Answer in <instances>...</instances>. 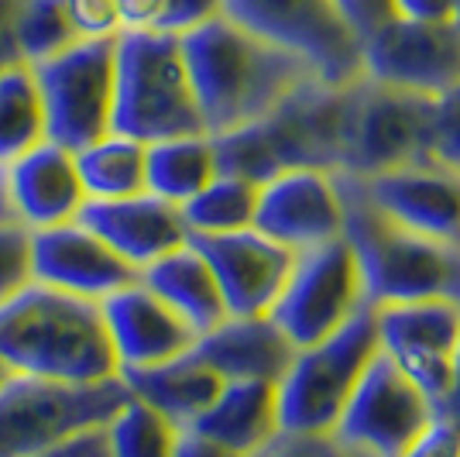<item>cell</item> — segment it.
<instances>
[{"label":"cell","instance_id":"cell-1","mask_svg":"<svg viewBox=\"0 0 460 457\" xmlns=\"http://www.w3.org/2000/svg\"><path fill=\"white\" fill-rule=\"evenodd\" d=\"M179 41L207 134H227L254 124L296 86L316 79L303 58L258 39L227 14L179 35Z\"/></svg>","mask_w":460,"mask_h":457},{"label":"cell","instance_id":"cell-2","mask_svg":"<svg viewBox=\"0 0 460 457\" xmlns=\"http://www.w3.org/2000/svg\"><path fill=\"white\" fill-rule=\"evenodd\" d=\"M354 86L358 79L344 86L306 79L261 121L227 134H210L220 172L258 186L286 169L341 172Z\"/></svg>","mask_w":460,"mask_h":457},{"label":"cell","instance_id":"cell-3","mask_svg":"<svg viewBox=\"0 0 460 457\" xmlns=\"http://www.w3.org/2000/svg\"><path fill=\"white\" fill-rule=\"evenodd\" d=\"M0 362L14 375L73 385L120 375L100 303L39 282L0 306Z\"/></svg>","mask_w":460,"mask_h":457},{"label":"cell","instance_id":"cell-4","mask_svg":"<svg viewBox=\"0 0 460 457\" xmlns=\"http://www.w3.org/2000/svg\"><path fill=\"white\" fill-rule=\"evenodd\" d=\"M344 237L358 255L367 306L405 300H450L460 306V245H440L402 230L371 207L361 183L337 172Z\"/></svg>","mask_w":460,"mask_h":457},{"label":"cell","instance_id":"cell-5","mask_svg":"<svg viewBox=\"0 0 460 457\" xmlns=\"http://www.w3.org/2000/svg\"><path fill=\"white\" fill-rule=\"evenodd\" d=\"M114 131L145 145L182 134H207L179 35H117Z\"/></svg>","mask_w":460,"mask_h":457},{"label":"cell","instance_id":"cell-6","mask_svg":"<svg viewBox=\"0 0 460 457\" xmlns=\"http://www.w3.org/2000/svg\"><path fill=\"white\" fill-rule=\"evenodd\" d=\"M382 351L375 309H358L341 330L323 341L296 347L286 375L279 379V423L282 430L326 434L337 426L350 392L371 358Z\"/></svg>","mask_w":460,"mask_h":457},{"label":"cell","instance_id":"cell-7","mask_svg":"<svg viewBox=\"0 0 460 457\" xmlns=\"http://www.w3.org/2000/svg\"><path fill=\"white\" fill-rule=\"evenodd\" d=\"M131 389L117 375L96 385L11 375L0 385V457H35L83 426L107 423Z\"/></svg>","mask_w":460,"mask_h":457},{"label":"cell","instance_id":"cell-8","mask_svg":"<svg viewBox=\"0 0 460 457\" xmlns=\"http://www.w3.org/2000/svg\"><path fill=\"white\" fill-rule=\"evenodd\" d=\"M35 69L49 141L69 152L114 131L117 39H83Z\"/></svg>","mask_w":460,"mask_h":457},{"label":"cell","instance_id":"cell-9","mask_svg":"<svg viewBox=\"0 0 460 457\" xmlns=\"http://www.w3.org/2000/svg\"><path fill=\"white\" fill-rule=\"evenodd\" d=\"M224 14L303 58L323 83L344 86L361 79V39L337 0H224Z\"/></svg>","mask_w":460,"mask_h":457},{"label":"cell","instance_id":"cell-10","mask_svg":"<svg viewBox=\"0 0 460 457\" xmlns=\"http://www.w3.org/2000/svg\"><path fill=\"white\" fill-rule=\"evenodd\" d=\"M365 306V279L358 255L341 234L323 245L296 251L292 272L269 317L292 341V347H309L341 330Z\"/></svg>","mask_w":460,"mask_h":457},{"label":"cell","instance_id":"cell-11","mask_svg":"<svg viewBox=\"0 0 460 457\" xmlns=\"http://www.w3.org/2000/svg\"><path fill=\"white\" fill-rule=\"evenodd\" d=\"M429 121L433 100L361 76L354 86L341 172L367 179L412 162H429Z\"/></svg>","mask_w":460,"mask_h":457},{"label":"cell","instance_id":"cell-12","mask_svg":"<svg viewBox=\"0 0 460 457\" xmlns=\"http://www.w3.org/2000/svg\"><path fill=\"white\" fill-rule=\"evenodd\" d=\"M437 419V406L378 351L350 392L333 434L365 457H405Z\"/></svg>","mask_w":460,"mask_h":457},{"label":"cell","instance_id":"cell-13","mask_svg":"<svg viewBox=\"0 0 460 457\" xmlns=\"http://www.w3.org/2000/svg\"><path fill=\"white\" fill-rule=\"evenodd\" d=\"M361 76L426 100L457 90L460 24L409 18L385 21L361 39Z\"/></svg>","mask_w":460,"mask_h":457},{"label":"cell","instance_id":"cell-14","mask_svg":"<svg viewBox=\"0 0 460 457\" xmlns=\"http://www.w3.org/2000/svg\"><path fill=\"white\" fill-rule=\"evenodd\" d=\"M190 245L207 258L227 317H269L296 262V251L254 228L192 234Z\"/></svg>","mask_w":460,"mask_h":457},{"label":"cell","instance_id":"cell-15","mask_svg":"<svg viewBox=\"0 0 460 457\" xmlns=\"http://www.w3.org/2000/svg\"><path fill=\"white\" fill-rule=\"evenodd\" d=\"M254 230L306 251L344 234V200L337 186V172L323 169H286L258 186Z\"/></svg>","mask_w":460,"mask_h":457},{"label":"cell","instance_id":"cell-16","mask_svg":"<svg viewBox=\"0 0 460 457\" xmlns=\"http://www.w3.org/2000/svg\"><path fill=\"white\" fill-rule=\"evenodd\" d=\"M358 183L371 207L392 224L440 245H460V172L437 162H412Z\"/></svg>","mask_w":460,"mask_h":457},{"label":"cell","instance_id":"cell-17","mask_svg":"<svg viewBox=\"0 0 460 457\" xmlns=\"http://www.w3.org/2000/svg\"><path fill=\"white\" fill-rule=\"evenodd\" d=\"M31 275L39 286L96 303L141 279L137 268L128 265L107 241H100L79 220L31 234Z\"/></svg>","mask_w":460,"mask_h":457},{"label":"cell","instance_id":"cell-18","mask_svg":"<svg viewBox=\"0 0 460 457\" xmlns=\"http://www.w3.org/2000/svg\"><path fill=\"white\" fill-rule=\"evenodd\" d=\"M76 220L93 230L100 241H107L137 272L190 245L182 210L155 193H137L124 200H86Z\"/></svg>","mask_w":460,"mask_h":457},{"label":"cell","instance_id":"cell-19","mask_svg":"<svg viewBox=\"0 0 460 457\" xmlns=\"http://www.w3.org/2000/svg\"><path fill=\"white\" fill-rule=\"evenodd\" d=\"M100 309L120 372L172 362L196 344L190 324L169 303H162L141 279L100 300Z\"/></svg>","mask_w":460,"mask_h":457},{"label":"cell","instance_id":"cell-20","mask_svg":"<svg viewBox=\"0 0 460 457\" xmlns=\"http://www.w3.org/2000/svg\"><path fill=\"white\" fill-rule=\"evenodd\" d=\"M7 210L31 230L58 228L76 220L86 190L76 169V152L56 141H41L31 152L4 166Z\"/></svg>","mask_w":460,"mask_h":457},{"label":"cell","instance_id":"cell-21","mask_svg":"<svg viewBox=\"0 0 460 457\" xmlns=\"http://www.w3.org/2000/svg\"><path fill=\"white\" fill-rule=\"evenodd\" d=\"M192 354L203 358L224 381L230 379H265L279 381L286 375L296 347L275 327L271 317H227L199 334Z\"/></svg>","mask_w":460,"mask_h":457},{"label":"cell","instance_id":"cell-22","mask_svg":"<svg viewBox=\"0 0 460 457\" xmlns=\"http://www.w3.org/2000/svg\"><path fill=\"white\" fill-rule=\"evenodd\" d=\"M199 434L220 440L224 447L251 457L265 447L279 430V381L230 379L207 406V413L192 423Z\"/></svg>","mask_w":460,"mask_h":457},{"label":"cell","instance_id":"cell-23","mask_svg":"<svg viewBox=\"0 0 460 457\" xmlns=\"http://www.w3.org/2000/svg\"><path fill=\"white\" fill-rule=\"evenodd\" d=\"M120 379L131 389V396L155 406L162 417L172 419L175 426H192L217 399V392L224 389V379L203 358H196L192 347L172 362L120 372Z\"/></svg>","mask_w":460,"mask_h":457},{"label":"cell","instance_id":"cell-24","mask_svg":"<svg viewBox=\"0 0 460 457\" xmlns=\"http://www.w3.org/2000/svg\"><path fill=\"white\" fill-rule=\"evenodd\" d=\"M141 282L152 289L162 303H169L190 324V330L199 337L220 320H227V306L220 296V286L213 279L210 265L192 245L175 248L172 255L158 258L155 265L141 268Z\"/></svg>","mask_w":460,"mask_h":457},{"label":"cell","instance_id":"cell-25","mask_svg":"<svg viewBox=\"0 0 460 457\" xmlns=\"http://www.w3.org/2000/svg\"><path fill=\"white\" fill-rule=\"evenodd\" d=\"M382 351H443L457 354L460 306L450 300H405L375 306Z\"/></svg>","mask_w":460,"mask_h":457},{"label":"cell","instance_id":"cell-26","mask_svg":"<svg viewBox=\"0 0 460 457\" xmlns=\"http://www.w3.org/2000/svg\"><path fill=\"white\" fill-rule=\"evenodd\" d=\"M217 175H220V166H217L210 134H182V138H165L148 145V162H145L148 193L169 200L175 207L192 200Z\"/></svg>","mask_w":460,"mask_h":457},{"label":"cell","instance_id":"cell-27","mask_svg":"<svg viewBox=\"0 0 460 457\" xmlns=\"http://www.w3.org/2000/svg\"><path fill=\"white\" fill-rule=\"evenodd\" d=\"M148 145L128 134L107 131L76 152V169L83 179L86 200H124L148 193L145 183Z\"/></svg>","mask_w":460,"mask_h":457},{"label":"cell","instance_id":"cell-28","mask_svg":"<svg viewBox=\"0 0 460 457\" xmlns=\"http://www.w3.org/2000/svg\"><path fill=\"white\" fill-rule=\"evenodd\" d=\"M41 141H49V124L35 69L28 62L7 66L0 73V166L31 152Z\"/></svg>","mask_w":460,"mask_h":457},{"label":"cell","instance_id":"cell-29","mask_svg":"<svg viewBox=\"0 0 460 457\" xmlns=\"http://www.w3.org/2000/svg\"><path fill=\"white\" fill-rule=\"evenodd\" d=\"M254 207H258V183L220 172L179 210H182V220L192 237V234L248 230L254 224Z\"/></svg>","mask_w":460,"mask_h":457},{"label":"cell","instance_id":"cell-30","mask_svg":"<svg viewBox=\"0 0 460 457\" xmlns=\"http://www.w3.org/2000/svg\"><path fill=\"white\" fill-rule=\"evenodd\" d=\"M107 434L114 457H172L179 426L155 406L131 396L107 419Z\"/></svg>","mask_w":460,"mask_h":457},{"label":"cell","instance_id":"cell-31","mask_svg":"<svg viewBox=\"0 0 460 457\" xmlns=\"http://www.w3.org/2000/svg\"><path fill=\"white\" fill-rule=\"evenodd\" d=\"M14 35H18L21 58L28 66H39L45 58L66 52L69 45L83 41L69 21L66 0H18Z\"/></svg>","mask_w":460,"mask_h":457},{"label":"cell","instance_id":"cell-32","mask_svg":"<svg viewBox=\"0 0 460 457\" xmlns=\"http://www.w3.org/2000/svg\"><path fill=\"white\" fill-rule=\"evenodd\" d=\"M31 234L11 210L0 213V306L35 282L31 275Z\"/></svg>","mask_w":460,"mask_h":457},{"label":"cell","instance_id":"cell-33","mask_svg":"<svg viewBox=\"0 0 460 457\" xmlns=\"http://www.w3.org/2000/svg\"><path fill=\"white\" fill-rule=\"evenodd\" d=\"M429 162L460 172V86L433 100Z\"/></svg>","mask_w":460,"mask_h":457},{"label":"cell","instance_id":"cell-34","mask_svg":"<svg viewBox=\"0 0 460 457\" xmlns=\"http://www.w3.org/2000/svg\"><path fill=\"white\" fill-rule=\"evenodd\" d=\"M251 457H365L354 447H347L333 430L309 434V430H279L275 437L258 447Z\"/></svg>","mask_w":460,"mask_h":457},{"label":"cell","instance_id":"cell-35","mask_svg":"<svg viewBox=\"0 0 460 457\" xmlns=\"http://www.w3.org/2000/svg\"><path fill=\"white\" fill-rule=\"evenodd\" d=\"M69 21L79 39H117L124 35L117 0H66Z\"/></svg>","mask_w":460,"mask_h":457},{"label":"cell","instance_id":"cell-36","mask_svg":"<svg viewBox=\"0 0 460 457\" xmlns=\"http://www.w3.org/2000/svg\"><path fill=\"white\" fill-rule=\"evenodd\" d=\"M35 457H114L111 451V434H107V423H96V426H83L69 437L56 440L52 447H45Z\"/></svg>","mask_w":460,"mask_h":457},{"label":"cell","instance_id":"cell-37","mask_svg":"<svg viewBox=\"0 0 460 457\" xmlns=\"http://www.w3.org/2000/svg\"><path fill=\"white\" fill-rule=\"evenodd\" d=\"M220 14H224V0H172L162 31L165 35H186V31L220 18Z\"/></svg>","mask_w":460,"mask_h":457},{"label":"cell","instance_id":"cell-38","mask_svg":"<svg viewBox=\"0 0 460 457\" xmlns=\"http://www.w3.org/2000/svg\"><path fill=\"white\" fill-rule=\"evenodd\" d=\"M405 457H460V426L437 413V419L426 426V434L409 447Z\"/></svg>","mask_w":460,"mask_h":457},{"label":"cell","instance_id":"cell-39","mask_svg":"<svg viewBox=\"0 0 460 457\" xmlns=\"http://www.w3.org/2000/svg\"><path fill=\"white\" fill-rule=\"evenodd\" d=\"M337 4L358 39H365L378 24L395 18V0H337Z\"/></svg>","mask_w":460,"mask_h":457},{"label":"cell","instance_id":"cell-40","mask_svg":"<svg viewBox=\"0 0 460 457\" xmlns=\"http://www.w3.org/2000/svg\"><path fill=\"white\" fill-rule=\"evenodd\" d=\"M172 0H117L124 31H162Z\"/></svg>","mask_w":460,"mask_h":457},{"label":"cell","instance_id":"cell-41","mask_svg":"<svg viewBox=\"0 0 460 457\" xmlns=\"http://www.w3.org/2000/svg\"><path fill=\"white\" fill-rule=\"evenodd\" d=\"M172 457H241V454H237V451H230V447H224L220 440L199 434L196 426H179Z\"/></svg>","mask_w":460,"mask_h":457},{"label":"cell","instance_id":"cell-42","mask_svg":"<svg viewBox=\"0 0 460 457\" xmlns=\"http://www.w3.org/2000/svg\"><path fill=\"white\" fill-rule=\"evenodd\" d=\"M457 0H395V18L409 21H454Z\"/></svg>","mask_w":460,"mask_h":457},{"label":"cell","instance_id":"cell-43","mask_svg":"<svg viewBox=\"0 0 460 457\" xmlns=\"http://www.w3.org/2000/svg\"><path fill=\"white\" fill-rule=\"evenodd\" d=\"M14 11H18V0H0V73L7 66L24 62L18 52V35H14Z\"/></svg>","mask_w":460,"mask_h":457},{"label":"cell","instance_id":"cell-44","mask_svg":"<svg viewBox=\"0 0 460 457\" xmlns=\"http://www.w3.org/2000/svg\"><path fill=\"white\" fill-rule=\"evenodd\" d=\"M440 417L454 419L460 426V344H457V354H454V379H450V389H447V399L440 402L437 409Z\"/></svg>","mask_w":460,"mask_h":457},{"label":"cell","instance_id":"cell-45","mask_svg":"<svg viewBox=\"0 0 460 457\" xmlns=\"http://www.w3.org/2000/svg\"><path fill=\"white\" fill-rule=\"evenodd\" d=\"M7 210V190H4V166H0V213Z\"/></svg>","mask_w":460,"mask_h":457},{"label":"cell","instance_id":"cell-46","mask_svg":"<svg viewBox=\"0 0 460 457\" xmlns=\"http://www.w3.org/2000/svg\"><path fill=\"white\" fill-rule=\"evenodd\" d=\"M11 375H14V372H11V368H7V364L0 362V385H4V381L11 379Z\"/></svg>","mask_w":460,"mask_h":457},{"label":"cell","instance_id":"cell-47","mask_svg":"<svg viewBox=\"0 0 460 457\" xmlns=\"http://www.w3.org/2000/svg\"><path fill=\"white\" fill-rule=\"evenodd\" d=\"M454 21H457V24H460V0H457V14H454Z\"/></svg>","mask_w":460,"mask_h":457}]
</instances>
